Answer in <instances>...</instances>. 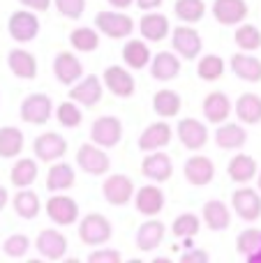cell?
<instances>
[{
	"label": "cell",
	"mask_w": 261,
	"mask_h": 263,
	"mask_svg": "<svg viewBox=\"0 0 261 263\" xmlns=\"http://www.w3.org/2000/svg\"><path fill=\"white\" fill-rule=\"evenodd\" d=\"M23 150V132L18 127H0V157L3 159H14L18 157Z\"/></svg>",
	"instance_id": "37"
},
{
	"label": "cell",
	"mask_w": 261,
	"mask_h": 263,
	"mask_svg": "<svg viewBox=\"0 0 261 263\" xmlns=\"http://www.w3.org/2000/svg\"><path fill=\"white\" fill-rule=\"evenodd\" d=\"M18 3H21L23 7L32 9V12H49L53 0H18Z\"/></svg>",
	"instance_id": "49"
},
{
	"label": "cell",
	"mask_w": 261,
	"mask_h": 263,
	"mask_svg": "<svg viewBox=\"0 0 261 263\" xmlns=\"http://www.w3.org/2000/svg\"><path fill=\"white\" fill-rule=\"evenodd\" d=\"M164 236H166L164 222H160V219H155V217H148L146 222L137 229V238H134V240H137V247L141 252H155L157 247L164 242Z\"/></svg>",
	"instance_id": "20"
},
{
	"label": "cell",
	"mask_w": 261,
	"mask_h": 263,
	"mask_svg": "<svg viewBox=\"0 0 261 263\" xmlns=\"http://www.w3.org/2000/svg\"><path fill=\"white\" fill-rule=\"evenodd\" d=\"M134 3H137V7L143 9V12H153V9L162 7V3H164V0H134Z\"/></svg>",
	"instance_id": "50"
},
{
	"label": "cell",
	"mask_w": 261,
	"mask_h": 263,
	"mask_svg": "<svg viewBox=\"0 0 261 263\" xmlns=\"http://www.w3.org/2000/svg\"><path fill=\"white\" fill-rule=\"evenodd\" d=\"M180 74V58L171 51H160L151 60V77L155 81H174Z\"/></svg>",
	"instance_id": "25"
},
{
	"label": "cell",
	"mask_w": 261,
	"mask_h": 263,
	"mask_svg": "<svg viewBox=\"0 0 261 263\" xmlns=\"http://www.w3.org/2000/svg\"><path fill=\"white\" fill-rule=\"evenodd\" d=\"M183 109V100L176 90L171 88H162L153 95V111H155L160 118H176Z\"/></svg>",
	"instance_id": "31"
},
{
	"label": "cell",
	"mask_w": 261,
	"mask_h": 263,
	"mask_svg": "<svg viewBox=\"0 0 261 263\" xmlns=\"http://www.w3.org/2000/svg\"><path fill=\"white\" fill-rule=\"evenodd\" d=\"M53 5L65 18H72V21L81 18L86 12V0H53Z\"/></svg>",
	"instance_id": "46"
},
{
	"label": "cell",
	"mask_w": 261,
	"mask_h": 263,
	"mask_svg": "<svg viewBox=\"0 0 261 263\" xmlns=\"http://www.w3.org/2000/svg\"><path fill=\"white\" fill-rule=\"evenodd\" d=\"M231 72L238 79L248 83H259L261 81V60L257 55H252L250 51H240V53H234L229 60Z\"/></svg>",
	"instance_id": "24"
},
{
	"label": "cell",
	"mask_w": 261,
	"mask_h": 263,
	"mask_svg": "<svg viewBox=\"0 0 261 263\" xmlns=\"http://www.w3.org/2000/svg\"><path fill=\"white\" fill-rule=\"evenodd\" d=\"M102 95H104V83L95 74L81 77L77 81V86L72 83V88H69V100L83 106H95L102 100Z\"/></svg>",
	"instance_id": "13"
},
{
	"label": "cell",
	"mask_w": 261,
	"mask_h": 263,
	"mask_svg": "<svg viewBox=\"0 0 261 263\" xmlns=\"http://www.w3.org/2000/svg\"><path fill=\"white\" fill-rule=\"evenodd\" d=\"M231 100L225 95L222 90H213L206 95V100H203V116H206L208 123H225L227 118L231 116Z\"/></svg>",
	"instance_id": "27"
},
{
	"label": "cell",
	"mask_w": 261,
	"mask_h": 263,
	"mask_svg": "<svg viewBox=\"0 0 261 263\" xmlns=\"http://www.w3.org/2000/svg\"><path fill=\"white\" fill-rule=\"evenodd\" d=\"M257 185H259V192H261V171H257Z\"/></svg>",
	"instance_id": "53"
},
{
	"label": "cell",
	"mask_w": 261,
	"mask_h": 263,
	"mask_svg": "<svg viewBox=\"0 0 261 263\" xmlns=\"http://www.w3.org/2000/svg\"><path fill=\"white\" fill-rule=\"evenodd\" d=\"M90 139L100 148H116L123 141V123L116 116H100L90 127Z\"/></svg>",
	"instance_id": "6"
},
{
	"label": "cell",
	"mask_w": 261,
	"mask_h": 263,
	"mask_svg": "<svg viewBox=\"0 0 261 263\" xmlns=\"http://www.w3.org/2000/svg\"><path fill=\"white\" fill-rule=\"evenodd\" d=\"M199 229H201V219L194 213L178 215V217L174 219V224H171V233H174L176 238H194L199 233Z\"/></svg>",
	"instance_id": "43"
},
{
	"label": "cell",
	"mask_w": 261,
	"mask_h": 263,
	"mask_svg": "<svg viewBox=\"0 0 261 263\" xmlns=\"http://www.w3.org/2000/svg\"><path fill=\"white\" fill-rule=\"evenodd\" d=\"M114 236V227L111 222L100 213H90L79 222V238H81L83 245L88 247H100L106 245Z\"/></svg>",
	"instance_id": "1"
},
{
	"label": "cell",
	"mask_w": 261,
	"mask_h": 263,
	"mask_svg": "<svg viewBox=\"0 0 261 263\" xmlns=\"http://www.w3.org/2000/svg\"><path fill=\"white\" fill-rule=\"evenodd\" d=\"M35 180H37L35 159H28V157L16 159V164H14L12 171H9V182H12L16 190H21V187H30Z\"/></svg>",
	"instance_id": "38"
},
{
	"label": "cell",
	"mask_w": 261,
	"mask_h": 263,
	"mask_svg": "<svg viewBox=\"0 0 261 263\" xmlns=\"http://www.w3.org/2000/svg\"><path fill=\"white\" fill-rule=\"evenodd\" d=\"M236 252L250 263L257 261V256L261 254V229H248V231L238 233Z\"/></svg>",
	"instance_id": "36"
},
{
	"label": "cell",
	"mask_w": 261,
	"mask_h": 263,
	"mask_svg": "<svg viewBox=\"0 0 261 263\" xmlns=\"http://www.w3.org/2000/svg\"><path fill=\"white\" fill-rule=\"evenodd\" d=\"M69 44H72V49L81 51V53H90L100 46V35H97V30L83 26L69 32Z\"/></svg>",
	"instance_id": "42"
},
{
	"label": "cell",
	"mask_w": 261,
	"mask_h": 263,
	"mask_svg": "<svg viewBox=\"0 0 261 263\" xmlns=\"http://www.w3.org/2000/svg\"><path fill=\"white\" fill-rule=\"evenodd\" d=\"M7 30H9V37L18 44H28V42L37 40L40 35V18L35 16L32 12H14L7 21Z\"/></svg>",
	"instance_id": "8"
},
{
	"label": "cell",
	"mask_w": 261,
	"mask_h": 263,
	"mask_svg": "<svg viewBox=\"0 0 261 263\" xmlns=\"http://www.w3.org/2000/svg\"><path fill=\"white\" fill-rule=\"evenodd\" d=\"M77 182V173L67 162H55L51 164V168L46 171V190L49 192H67Z\"/></svg>",
	"instance_id": "28"
},
{
	"label": "cell",
	"mask_w": 261,
	"mask_h": 263,
	"mask_svg": "<svg viewBox=\"0 0 261 263\" xmlns=\"http://www.w3.org/2000/svg\"><path fill=\"white\" fill-rule=\"evenodd\" d=\"M53 77L63 86H72L83 77V65L72 51H63L53 58Z\"/></svg>",
	"instance_id": "19"
},
{
	"label": "cell",
	"mask_w": 261,
	"mask_h": 263,
	"mask_svg": "<svg viewBox=\"0 0 261 263\" xmlns=\"http://www.w3.org/2000/svg\"><path fill=\"white\" fill-rule=\"evenodd\" d=\"M35 247H37L42 259L60 261L65 254H67V238H65L63 233H58L55 229H44V231L37 236Z\"/></svg>",
	"instance_id": "15"
},
{
	"label": "cell",
	"mask_w": 261,
	"mask_h": 263,
	"mask_svg": "<svg viewBox=\"0 0 261 263\" xmlns=\"http://www.w3.org/2000/svg\"><path fill=\"white\" fill-rule=\"evenodd\" d=\"M3 252L9 259H23V256L30 252V238H28L26 233H12V236L5 238Z\"/></svg>",
	"instance_id": "44"
},
{
	"label": "cell",
	"mask_w": 261,
	"mask_h": 263,
	"mask_svg": "<svg viewBox=\"0 0 261 263\" xmlns=\"http://www.w3.org/2000/svg\"><path fill=\"white\" fill-rule=\"evenodd\" d=\"M213 16L222 26H238L248 18L250 7L245 0H215L213 3Z\"/></svg>",
	"instance_id": "16"
},
{
	"label": "cell",
	"mask_w": 261,
	"mask_h": 263,
	"mask_svg": "<svg viewBox=\"0 0 261 263\" xmlns=\"http://www.w3.org/2000/svg\"><path fill=\"white\" fill-rule=\"evenodd\" d=\"M183 176L190 185L206 187V185H211L213 178H215V164H213V159H208L206 155H194V157H190L188 162H185Z\"/></svg>",
	"instance_id": "14"
},
{
	"label": "cell",
	"mask_w": 261,
	"mask_h": 263,
	"mask_svg": "<svg viewBox=\"0 0 261 263\" xmlns=\"http://www.w3.org/2000/svg\"><path fill=\"white\" fill-rule=\"evenodd\" d=\"M180 261L183 263H208L211 256H208L206 250H188L185 254H180Z\"/></svg>",
	"instance_id": "48"
},
{
	"label": "cell",
	"mask_w": 261,
	"mask_h": 263,
	"mask_svg": "<svg viewBox=\"0 0 261 263\" xmlns=\"http://www.w3.org/2000/svg\"><path fill=\"white\" fill-rule=\"evenodd\" d=\"M139 32L146 42H162L169 37L171 32V26H169V18L164 14H157V12H151V14H143L141 21H139Z\"/></svg>",
	"instance_id": "26"
},
{
	"label": "cell",
	"mask_w": 261,
	"mask_h": 263,
	"mask_svg": "<svg viewBox=\"0 0 261 263\" xmlns=\"http://www.w3.org/2000/svg\"><path fill=\"white\" fill-rule=\"evenodd\" d=\"M132 3L134 0H109V5L111 7H116V9H127Z\"/></svg>",
	"instance_id": "51"
},
{
	"label": "cell",
	"mask_w": 261,
	"mask_h": 263,
	"mask_svg": "<svg viewBox=\"0 0 261 263\" xmlns=\"http://www.w3.org/2000/svg\"><path fill=\"white\" fill-rule=\"evenodd\" d=\"M123 63L132 69H143L151 63V49L146 40H127L123 46Z\"/></svg>",
	"instance_id": "35"
},
{
	"label": "cell",
	"mask_w": 261,
	"mask_h": 263,
	"mask_svg": "<svg viewBox=\"0 0 261 263\" xmlns=\"http://www.w3.org/2000/svg\"><path fill=\"white\" fill-rule=\"evenodd\" d=\"M102 194H104V199H106L109 205L123 208V205H127L134 196L132 178H127L125 173H114V176H109L104 180V185H102Z\"/></svg>",
	"instance_id": "9"
},
{
	"label": "cell",
	"mask_w": 261,
	"mask_h": 263,
	"mask_svg": "<svg viewBox=\"0 0 261 263\" xmlns=\"http://www.w3.org/2000/svg\"><path fill=\"white\" fill-rule=\"evenodd\" d=\"M254 263H261V254H259V256H257V261H254Z\"/></svg>",
	"instance_id": "54"
},
{
	"label": "cell",
	"mask_w": 261,
	"mask_h": 263,
	"mask_svg": "<svg viewBox=\"0 0 261 263\" xmlns=\"http://www.w3.org/2000/svg\"><path fill=\"white\" fill-rule=\"evenodd\" d=\"M7 67L21 81H32L37 77V58L26 49H12L7 53Z\"/></svg>",
	"instance_id": "23"
},
{
	"label": "cell",
	"mask_w": 261,
	"mask_h": 263,
	"mask_svg": "<svg viewBox=\"0 0 261 263\" xmlns=\"http://www.w3.org/2000/svg\"><path fill=\"white\" fill-rule=\"evenodd\" d=\"M176 134H178L180 143H183L188 150H192V153L201 150L203 145L208 143V129H206V125L199 123L197 118H183L178 123V129H176Z\"/></svg>",
	"instance_id": "18"
},
{
	"label": "cell",
	"mask_w": 261,
	"mask_h": 263,
	"mask_svg": "<svg viewBox=\"0 0 261 263\" xmlns=\"http://www.w3.org/2000/svg\"><path fill=\"white\" fill-rule=\"evenodd\" d=\"M141 173L155 182H166L171 176H174V162H171V157L166 153L153 150V153H148L146 157H143Z\"/></svg>",
	"instance_id": "17"
},
{
	"label": "cell",
	"mask_w": 261,
	"mask_h": 263,
	"mask_svg": "<svg viewBox=\"0 0 261 263\" xmlns=\"http://www.w3.org/2000/svg\"><path fill=\"white\" fill-rule=\"evenodd\" d=\"M231 208L245 222H257L261 217V196L252 187H240L231 194Z\"/></svg>",
	"instance_id": "12"
},
{
	"label": "cell",
	"mask_w": 261,
	"mask_h": 263,
	"mask_svg": "<svg viewBox=\"0 0 261 263\" xmlns=\"http://www.w3.org/2000/svg\"><path fill=\"white\" fill-rule=\"evenodd\" d=\"M102 83L104 88H109V92L114 97H120V100H127V97L134 95L137 90V81L129 74V69L120 67V65H111V67L104 69L102 74Z\"/></svg>",
	"instance_id": "10"
},
{
	"label": "cell",
	"mask_w": 261,
	"mask_h": 263,
	"mask_svg": "<svg viewBox=\"0 0 261 263\" xmlns=\"http://www.w3.org/2000/svg\"><path fill=\"white\" fill-rule=\"evenodd\" d=\"M7 201H9V194H7V190H5L3 185H0V210L7 205Z\"/></svg>",
	"instance_id": "52"
},
{
	"label": "cell",
	"mask_w": 261,
	"mask_h": 263,
	"mask_svg": "<svg viewBox=\"0 0 261 263\" xmlns=\"http://www.w3.org/2000/svg\"><path fill=\"white\" fill-rule=\"evenodd\" d=\"M201 215H203V222H206V227L211 229V231H225V229H229V224H231L229 205H225L217 199L206 201Z\"/></svg>",
	"instance_id": "30"
},
{
	"label": "cell",
	"mask_w": 261,
	"mask_h": 263,
	"mask_svg": "<svg viewBox=\"0 0 261 263\" xmlns=\"http://www.w3.org/2000/svg\"><path fill=\"white\" fill-rule=\"evenodd\" d=\"M77 164L88 176H104L111 168V159L106 155V150L95 143H83L77 150Z\"/></svg>",
	"instance_id": "5"
},
{
	"label": "cell",
	"mask_w": 261,
	"mask_h": 263,
	"mask_svg": "<svg viewBox=\"0 0 261 263\" xmlns=\"http://www.w3.org/2000/svg\"><path fill=\"white\" fill-rule=\"evenodd\" d=\"M95 28L109 40H125V37L132 35L134 21L132 16H127L123 12H97Z\"/></svg>",
	"instance_id": "4"
},
{
	"label": "cell",
	"mask_w": 261,
	"mask_h": 263,
	"mask_svg": "<svg viewBox=\"0 0 261 263\" xmlns=\"http://www.w3.org/2000/svg\"><path fill=\"white\" fill-rule=\"evenodd\" d=\"M44 213L58 227H72L79 217V203L72 196H63L60 192H55V196H49V201H46Z\"/></svg>",
	"instance_id": "7"
},
{
	"label": "cell",
	"mask_w": 261,
	"mask_h": 263,
	"mask_svg": "<svg viewBox=\"0 0 261 263\" xmlns=\"http://www.w3.org/2000/svg\"><path fill=\"white\" fill-rule=\"evenodd\" d=\"M174 12L183 23L192 26V23H199L203 18V14H206V3H203V0H176Z\"/></svg>",
	"instance_id": "41"
},
{
	"label": "cell",
	"mask_w": 261,
	"mask_h": 263,
	"mask_svg": "<svg viewBox=\"0 0 261 263\" xmlns=\"http://www.w3.org/2000/svg\"><path fill=\"white\" fill-rule=\"evenodd\" d=\"M171 46H174L178 58L197 60L199 55H201L203 42H201V35H199L190 23H183V26H178V28H171Z\"/></svg>",
	"instance_id": "2"
},
{
	"label": "cell",
	"mask_w": 261,
	"mask_h": 263,
	"mask_svg": "<svg viewBox=\"0 0 261 263\" xmlns=\"http://www.w3.org/2000/svg\"><path fill=\"white\" fill-rule=\"evenodd\" d=\"M234 111H236L240 123L259 125L261 123V97L257 92H243V95L236 100Z\"/></svg>",
	"instance_id": "32"
},
{
	"label": "cell",
	"mask_w": 261,
	"mask_h": 263,
	"mask_svg": "<svg viewBox=\"0 0 261 263\" xmlns=\"http://www.w3.org/2000/svg\"><path fill=\"white\" fill-rule=\"evenodd\" d=\"M55 118H58V123L63 125V127L74 129V127L81 125L83 114L72 100H67V102H63V104H58V109H55Z\"/></svg>",
	"instance_id": "45"
},
{
	"label": "cell",
	"mask_w": 261,
	"mask_h": 263,
	"mask_svg": "<svg viewBox=\"0 0 261 263\" xmlns=\"http://www.w3.org/2000/svg\"><path fill=\"white\" fill-rule=\"evenodd\" d=\"M53 116V102L46 92H32L21 102V120L28 125H46Z\"/></svg>",
	"instance_id": "3"
},
{
	"label": "cell",
	"mask_w": 261,
	"mask_h": 263,
	"mask_svg": "<svg viewBox=\"0 0 261 263\" xmlns=\"http://www.w3.org/2000/svg\"><path fill=\"white\" fill-rule=\"evenodd\" d=\"M222 74H225V60L220 58V55L215 53H206L199 58L197 63V77L201 79V81H217V79H222Z\"/></svg>",
	"instance_id": "39"
},
{
	"label": "cell",
	"mask_w": 261,
	"mask_h": 263,
	"mask_svg": "<svg viewBox=\"0 0 261 263\" xmlns=\"http://www.w3.org/2000/svg\"><path fill=\"white\" fill-rule=\"evenodd\" d=\"M171 132L169 123H151L139 136V150L143 153H153V150H164L171 143Z\"/></svg>",
	"instance_id": "22"
},
{
	"label": "cell",
	"mask_w": 261,
	"mask_h": 263,
	"mask_svg": "<svg viewBox=\"0 0 261 263\" xmlns=\"http://www.w3.org/2000/svg\"><path fill=\"white\" fill-rule=\"evenodd\" d=\"M32 153H35V157L40 159V162L51 164V162H55V159L65 157V153H67V139L60 136L58 132H44V134H40L35 139Z\"/></svg>",
	"instance_id": "11"
},
{
	"label": "cell",
	"mask_w": 261,
	"mask_h": 263,
	"mask_svg": "<svg viewBox=\"0 0 261 263\" xmlns=\"http://www.w3.org/2000/svg\"><path fill=\"white\" fill-rule=\"evenodd\" d=\"M88 261L90 263H120L123 256H120V252L114 250V247H102V250L90 252V254H88Z\"/></svg>",
	"instance_id": "47"
},
{
	"label": "cell",
	"mask_w": 261,
	"mask_h": 263,
	"mask_svg": "<svg viewBox=\"0 0 261 263\" xmlns=\"http://www.w3.org/2000/svg\"><path fill=\"white\" fill-rule=\"evenodd\" d=\"M234 42L238 49L252 53V51L261 49V30L252 23H238V28L234 32Z\"/></svg>",
	"instance_id": "40"
},
{
	"label": "cell",
	"mask_w": 261,
	"mask_h": 263,
	"mask_svg": "<svg viewBox=\"0 0 261 263\" xmlns=\"http://www.w3.org/2000/svg\"><path fill=\"white\" fill-rule=\"evenodd\" d=\"M12 208L21 219H35L37 215H40L42 203H40V196H37L35 192L28 190V187H21L12 199Z\"/></svg>",
	"instance_id": "34"
},
{
	"label": "cell",
	"mask_w": 261,
	"mask_h": 263,
	"mask_svg": "<svg viewBox=\"0 0 261 263\" xmlns=\"http://www.w3.org/2000/svg\"><path fill=\"white\" fill-rule=\"evenodd\" d=\"M245 141H248V132L238 123H227L225 120V125L220 123V127L215 129V143L222 150H238L245 145Z\"/></svg>",
	"instance_id": "29"
},
{
	"label": "cell",
	"mask_w": 261,
	"mask_h": 263,
	"mask_svg": "<svg viewBox=\"0 0 261 263\" xmlns=\"http://www.w3.org/2000/svg\"><path fill=\"white\" fill-rule=\"evenodd\" d=\"M134 208L146 217H155L164 208V192L157 185H143L134 192Z\"/></svg>",
	"instance_id": "21"
},
{
	"label": "cell",
	"mask_w": 261,
	"mask_h": 263,
	"mask_svg": "<svg viewBox=\"0 0 261 263\" xmlns=\"http://www.w3.org/2000/svg\"><path fill=\"white\" fill-rule=\"evenodd\" d=\"M257 162H254V157H250V155H234V157L229 159V166H227V173H229V178L234 182H240V185H245V182H250L252 178H257Z\"/></svg>",
	"instance_id": "33"
}]
</instances>
